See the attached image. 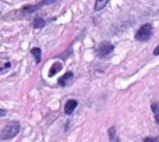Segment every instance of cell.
<instances>
[{"mask_svg":"<svg viewBox=\"0 0 159 142\" xmlns=\"http://www.w3.org/2000/svg\"><path fill=\"white\" fill-rule=\"evenodd\" d=\"M20 131V123L18 121H11V123H8L7 126L3 128L2 131V135H0V140H11V138H14L17 134H18Z\"/></svg>","mask_w":159,"mask_h":142,"instance_id":"1","label":"cell"},{"mask_svg":"<svg viewBox=\"0 0 159 142\" xmlns=\"http://www.w3.org/2000/svg\"><path fill=\"white\" fill-rule=\"evenodd\" d=\"M152 35V27L151 24H144L143 27L140 28V29L137 31V33H135V39L137 41H148L149 38H151Z\"/></svg>","mask_w":159,"mask_h":142,"instance_id":"2","label":"cell"},{"mask_svg":"<svg viewBox=\"0 0 159 142\" xmlns=\"http://www.w3.org/2000/svg\"><path fill=\"white\" fill-rule=\"evenodd\" d=\"M113 49H115V46H113L112 43H109V42H102L98 47L99 57H106L107 55H110V53L113 52Z\"/></svg>","mask_w":159,"mask_h":142,"instance_id":"3","label":"cell"},{"mask_svg":"<svg viewBox=\"0 0 159 142\" xmlns=\"http://www.w3.org/2000/svg\"><path fill=\"white\" fill-rule=\"evenodd\" d=\"M77 100H74V99H71V100H67L66 104H64V113L66 114H71L73 112H74V109L77 107Z\"/></svg>","mask_w":159,"mask_h":142,"instance_id":"4","label":"cell"},{"mask_svg":"<svg viewBox=\"0 0 159 142\" xmlns=\"http://www.w3.org/2000/svg\"><path fill=\"white\" fill-rule=\"evenodd\" d=\"M71 79H73V73L71 71H69V73H66L63 77L59 78V85H60V87H66L67 84L71 82Z\"/></svg>","mask_w":159,"mask_h":142,"instance_id":"5","label":"cell"},{"mask_svg":"<svg viewBox=\"0 0 159 142\" xmlns=\"http://www.w3.org/2000/svg\"><path fill=\"white\" fill-rule=\"evenodd\" d=\"M61 69H63V64H61V63H55L52 67H50V70H49V77H53L55 74H57Z\"/></svg>","mask_w":159,"mask_h":142,"instance_id":"6","label":"cell"},{"mask_svg":"<svg viewBox=\"0 0 159 142\" xmlns=\"http://www.w3.org/2000/svg\"><path fill=\"white\" fill-rule=\"evenodd\" d=\"M152 112H154V114H155L157 124L159 126V103H152Z\"/></svg>","mask_w":159,"mask_h":142,"instance_id":"7","label":"cell"},{"mask_svg":"<svg viewBox=\"0 0 159 142\" xmlns=\"http://www.w3.org/2000/svg\"><path fill=\"white\" fill-rule=\"evenodd\" d=\"M31 53L34 55L36 63H39V61H41V49H38V47H34V49L31 50Z\"/></svg>","mask_w":159,"mask_h":142,"instance_id":"8","label":"cell"},{"mask_svg":"<svg viewBox=\"0 0 159 142\" xmlns=\"http://www.w3.org/2000/svg\"><path fill=\"white\" fill-rule=\"evenodd\" d=\"M109 140L112 141V142H119V140L116 138V130H115V127L109 128Z\"/></svg>","mask_w":159,"mask_h":142,"instance_id":"9","label":"cell"},{"mask_svg":"<svg viewBox=\"0 0 159 142\" xmlns=\"http://www.w3.org/2000/svg\"><path fill=\"white\" fill-rule=\"evenodd\" d=\"M34 28H42L45 25V20H42V18H35L34 20Z\"/></svg>","mask_w":159,"mask_h":142,"instance_id":"10","label":"cell"},{"mask_svg":"<svg viewBox=\"0 0 159 142\" xmlns=\"http://www.w3.org/2000/svg\"><path fill=\"white\" fill-rule=\"evenodd\" d=\"M106 4H107L106 0H103V2H96V3H95V10H96V11H99L101 8H103Z\"/></svg>","mask_w":159,"mask_h":142,"instance_id":"11","label":"cell"},{"mask_svg":"<svg viewBox=\"0 0 159 142\" xmlns=\"http://www.w3.org/2000/svg\"><path fill=\"white\" fill-rule=\"evenodd\" d=\"M144 142H159V137H157V138H145Z\"/></svg>","mask_w":159,"mask_h":142,"instance_id":"12","label":"cell"},{"mask_svg":"<svg viewBox=\"0 0 159 142\" xmlns=\"http://www.w3.org/2000/svg\"><path fill=\"white\" fill-rule=\"evenodd\" d=\"M154 55H157V56L159 55V45H158L157 47H155V50H154Z\"/></svg>","mask_w":159,"mask_h":142,"instance_id":"13","label":"cell"}]
</instances>
